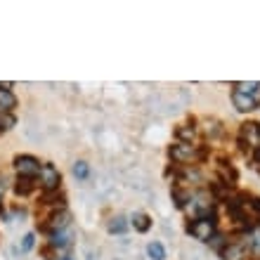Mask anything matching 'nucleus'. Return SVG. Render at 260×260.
Wrapping results in <instances>:
<instances>
[{
    "label": "nucleus",
    "mask_w": 260,
    "mask_h": 260,
    "mask_svg": "<svg viewBox=\"0 0 260 260\" xmlns=\"http://www.w3.org/2000/svg\"><path fill=\"white\" fill-rule=\"evenodd\" d=\"M168 156L175 161V164H197L204 158V151L197 149V144H173L171 149H168Z\"/></svg>",
    "instance_id": "obj_1"
},
{
    "label": "nucleus",
    "mask_w": 260,
    "mask_h": 260,
    "mask_svg": "<svg viewBox=\"0 0 260 260\" xmlns=\"http://www.w3.org/2000/svg\"><path fill=\"white\" fill-rule=\"evenodd\" d=\"M187 232L199 241H211L215 237V220L213 218H194L187 225Z\"/></svg>",
    "instance_id": "obj_2"
},
{
    "label": "nucleus",
    "mask_w": 260,
    "mask_h": 260,
    "mask_svg": "<svg viewBox=\"0 0 260 260\" xmlns=\"http://www.w3.org/2000/svg\"><path fill=\"white\" fill-rule=\"evenodd\" d=\"M38 178H41V187L48 194L57 192V187H59V182H62V175H59V171H57L52 164H41Z\"/></svg>",
    "instance_id": "obj_3"
},
{
    "label": "nucleus",
    "mask_w": 260,
    "mask_h": 260,
    "mask_svg": "<svg viewBox=\"0 0 260 260\" xmlns=\"http://www.w3.org/2000/svg\"><path fill=\"white\" fill-rule=\"evenodd\" d=\"M14 168L19 173V178H34L41 173V164H38V158L31 156V154H19V156L14 158Z\"/></svg>",
    "instance_id": "obj_4"
},
{
    "label": "nucleus",
    "mask_w": 260,
    "mask_h": 260,
    "mask_svg": "<svg viewBox=\"0 0 260 260\" xmlns=\"http://www.w3.org/2000/svg\"><path fill=\"white\" fill-rule=\"evenodd\" d=\"M69 222H71V213L67 208H59V211H55L50 215L48 222H43V230L50 234H57V232H64L69 227Z\"/></svg>",
    "instance_id": "obj_5"
},
{
    "label": "nucleus",
    "mask_w": 260,
    "mask_h": 260,
    "mask_svg": "<svg viewBox=\"0 0 260 260\" xmlns=\"http://www.w3.org/2000/svg\"><path fill=\"white\" fill-rule=\"evenodd\" d=\"M241 144H246L248 147H255L258 149L260 147V123H244L241 125Z\"/></svg>",
    "instance_id": "obj_6"
},
{
    "label": "nucleus",
    "mask_w": 260,
    "mask_h": 260,
    "mask_svg": "<svg viewBox=\"0 0 260 260\" xmlns=\"http://www.w3.org/2000/svg\"><path fill=\"white\" fill-rule=\"evenodd\" d=\"M246 246L244 244H239V241H227L225 246L220 248V255H222V260H244L246 258Z\"/></svg>",
    "instance_id": "obj_7"
},
{
    "label": "nucleus",
    "mask_w": 260,
    "mask_h": 260,
    "mask_svg": "<svg viewBox=\"0 0 260 260\" xmlns=\"http://www.w3.org/2000/svg\"><path fill=\"white\" fill-rule=\"evenodd\" d=\"M232 104H234V109L241 111V114H248V111L258 109V104L253 102V97L241 95V92H232Z\"/></svg>",
    "instance_id": "obj_8"
},
{
    "label": "nucleus",
    "mask_w": 260,
    "mask_h": 260,
    "mask_svg": "<svg viewBox=\"0 0 260 260\" xmlns=\"http://www.w3.org/2000/svg\"><path fill=\"white\" fill-rule=\"evenodd\" d=\"M218 171H220V175H222V182H225V185H234V182H237V171H234L232 168V164H230V161H222V164L218 166Z\"/></svg>",
    "instance_id": "obj_9"
},
{
    "label": "nucleus",
    "mask_w": 260,
    "mask_h": 260,
    "mask_svg": "<svg viewBox=\"0 0 260 260\" xmlns=\"http://www.w3.org/2000/svg\"><path fill=\"white\" fill-rule=\"evenodd\" d=\"M34 187H36L34 178H19L17 180V185H14V192L19 194V197H26V194L34 192Z\"/></svg>",
    "instance_id": "obj_10"
},
{
    "label": "nucleus",
    "mask_w": 260,
    "mask_h": 260,
    "mask_svg": "<svg viewBox=\"0 0 260 260\" xmlns=\"http://www.w3.org/2000/svg\"><path fill=\"white\" fill-rule=\"evenodd\" d=\"M133 227H135L137 232H147L151 227V218L147 213H135V215H133Z\"/></svg>",
    "instance_id": "obj_11"
},
{
    "label": "nucleus",
    "mask_w": 260,
    "mask_h": 260,
    "mask_svg": "<svg viewBox=\"0 0 260 260\" xmlns=\"http://www.w3.org/2000/svg\"><path fill=\"white\" fill-rule=\"evenodd\" d=\"M175 135H178V140H182L185 144H192L194 142V135H197V130H194L192 125H180V128L175 130Z\"/></svg>",
    "instance_id": "obj_12"
},
{
    "label": "nucleus",
    "mask_w": 260,
    "mask_h": 260,
    "mask_svg": "<svg viewBox=\"0 0 260 260\" xmlns=\"http://www.w3.org/2000/svg\"><path fill=\"white\" fill-rule=\"evenodd\" d=\"M234 92H241V95H253L255 90L260 88V83L258 81H246V83H237V85H234Z\"/></svg>",
    "instance_id": "obj_13"
},
{
    "label": "nucleus",
    "mask_w": 260,
    "mask_h": 260,
    "mask_svg": "<svg viewBox=\"0 0 260 260\" xmlns=\"http://www.w3.org/2000/svg\"><path fill=\"white\" fill-rule=\"evenodd\" d=\"M147 253H149L151 260H164L166 258V248L158 244V241H151L149 246H147Z\"/></svg>",
    "instance_id": "obj_14"
},
{
    "label": "nucleus",
    "mask_w": 260,
    "mask_h": 260,
    "mask_svg": "<svg viewBox=\"0 0 260 260\" xmlns=\"http://www.w3.org/2000/svg\"><path fill=\"white\" fill-rule=\"evenodd\" d=\"M125 227H128V220L123 215H116V218H111L109 222V232H116V234H123Z\"/></svg>",
    "instance_id": "obj_15"
},
{
    "label": "nucleus",
    "mask_w": 260,
    "mask_h": 260,
    "mask_svg": "<svg viewBox=\"0 0 260 260\" xmlns=\"http://www.w3.org/2000/svg\"><path fill=\"white\" fill-rule=\"evenodd\" d=\"M173 199H175V206H178V208H187L189 192H182L180 187H173Z\"/></svg>",
    "instance_id": "obj_16"
},
{
    "label": "nucleus",
    "mask_w": 260,
    "mask_h": 260,
    "mask_svg": "<svg viewBox=\"0 0 260 260\" xmlns=\"http://www.w3.org/2000/svg\"><path fill=\"white\" fill-rule=\"evenodd\" d=\"M50 246H52V248H64V246H69V234H64V232L52 234V239H50Z\"/></svg>",
    "instance_id": "obj_17"
},
{
    "label": "nucleus",
    "mask_w": 260,
    "mask_h": 260,
    "mask_svg": "<svg viewBox=\"0 0 260 260\" xmlns=\"http://www.w3.org/2000/svg\"><path fill=\"white\" fill-rule=\"evenodd\" d=\"M12 125H14V116H12V114L0 111V133H3V130H10Z\"/></svg>",
    "instance_id": "obj_18"
},
{
    "label": "nucleus",
    "mask_w": 260,
    "mask_h": 260,
    "mask_svg": "<svg viewBox=\"0 0 260 260\" xmlns=\"http://www.w3.org/2000/svg\"><path fill=\"white\" fill-rule=\"evenodd\" d=\"M88 164H85V161H78V164H76L74 166V175H76V178H78V180H85V178H88Z\"/></svg>",
    "instance_id": "obj_19"
},
{
    "label": "nucleus",
    "mask_w": 260,
    "mask_h": 260,
    "mask_svg": "<svg viewBox=\"0 0 260 260\" xmlns=\"http://www.w3.org/2000/svg\"><path fill=\"white\" fill-rule=\"evenodd\" d=\"M206 133H208V135H220V133H222V128H220V123L218 121H206Z\"/></svg>",
    "instance_id": "obj_20"
},
{
    "label": "nucleus",
    "mask_w": 260,
    "mask_h": 260,
    "mask_svg": "<svg viewBox=\"0 0 260 260\" xmlns=\"http://www.w3.org/2000/svg\"><path fill=\"white\" fill-rule=\"evenodd\" d=\"M248 246H251V251H253L255 255H260V230L253 232V237H251V241H248Z\"/></svg>",
    "instance_id": "obj_21"
},
{
    "label": "nucleus",
    "mask_w": 260,
    "mask_h": 260,
    "mask_svg": "<svg viewBox=\"0 0 260 260\" xmlns=\"http://www.w3.org/2000/svg\"><path fill=\"white\" fill-rule=\"evenodd\" d=\"M34 241H36V234H26L24 241H21V251H31V248H34Z\"/></svg>",
    "instance_id": "obj_22"
},
{
    "label": "nucleus",
    "mask_w": 260,
    "mask_h": 260,
    "mask_svg": "<svg viewBox=\"0 0 260 260\" xmlns=\"http://www.w3.org/2000/svg\"><path fill=\"white\" fill-rule=\"evenodd\" d=\"M248 206H251V208H253L255 213H258V220H260V199H251V201H248Z\"/></svg>",
    "instance_id": "obj_23"
},
{
    "label": "nucleus",
    "mask_w": 260,
    "mask_h": 260,
    "mask_svg": "<svg viewBox=\"0 0 260 260\" xmlns=\"http://www.w3.org/2000/svg\"><path fill=\"white\" fill-rule=\"evenodd\" d=\"M255 161L260 164V147H258V151H255Z\"/></svg>",
    "instance_id": "obj_24"
},
{
    "label": "nucleus",
    "mask_w": 260,
    "mask_h": 260,
    "mask_svg": "<svg viewBox=\"0 0 260 260\" xmlns=\"http://www.w3.org/2000/svg\"><path fill=\"white\" fill-rule=\"evenodd\" d=\"M0 197H3V185H0Z\"/></svg>",
    "instance_id": "obj_25"
},
{
    "label": "nucleus",
    "mask_w": 260,
    "mask_h": 260,
    "mask_svg": "<svg viewBox=\"0 0 260 260\" xmlns=\"http://www.w3.org/2000/svg\"><path fill=\"white\" fill-rule=\"evenodd\" d=\"M59 260H71V258H59Z\"/></svg>",
    "instance_id": "obj_26"
}]
</instances>
